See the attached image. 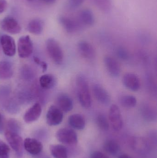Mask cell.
Wrapping results in <instances>:
<instances>
[{
	"label": "cell",
	"instance_id": "d590c367",
	"mask_svg": "<svg viewBox=\"0 0 157 158\" xmlns=\"http://www.w3.org/2000/svg\"><path fill=\"white\" fill-rule=\"evenodd\" d=\"M118 158H132L129 155H126V154H122L120 156H119Z\"/></svg>",
	"mask_w": 157,
	"mask_h": 158
},
{
	"label": "cell",
	"instance_id": "9a60e30c",
	"mask_svg": "<svg viewBox=\"0 0 157 158\" xmlns=\"http://www.w3.org/2000/svg\"><path fill=\"white\" fill-rule=\"evenodd\" d=\"M41 107L39 103H35L25 113L24 119L26 123H31L37 121L41 115Z\"/></svg>",
	"mask_w": 157,
	"mask_h": 158
},
{
	"label": "cell",
	"instance_id": "277c9868",
	"mask_svg": "<svg viewBox=\"0 0 157 158\" xmlns=\"http://www.w3.org/2000/svg\"><path fill=\"white\" fill-rule=\"evenodd\" d=\"M57 140L63 144L73 145L77 142V134L75 131L69 128H61L56 134Z\"/></svg>",
	"mask_w": 157,
	"mask_h": 158
},
{
	"label": "cell",
	"instance_id": "f546056e",
	"mask_svg": "<svg viewBox=\"0 0 157 158\" xmlns=\"http://www.w3.org/2000/svg\"><path fill=\"white\" fill-rule=\"evenodd\" d=\"M85 0H68V6L71 9H75L81 6Z\"/></svg>",
	"mask_w": 157,
	"mask_h": 158
},
{
	"label": "cell",
	"instance_id": "e0dca14e",
	"mask_svg": "<svg viewBox=\"0 0 157 158\" xmlns=\"http://www.w3.org/2000/svg\"><path fill=\"white\" fill-rule=\"evenodd\" d=\"M24 146L25 149L32 155H38L42 151L43 148L41 143L33 138H27L25 139Z\"/></svg>",
	"mask_w": 157,
	"mask_h": 158
},
{
	"label": "cell",
	"instance_id": "603a6c76",
	"mask_svg": "<svg viewBox=\"0 0 157 158\" xmlns=\"http://www.w3.org/2000/svg\"><path fill=\"white\" fill-rule=\"evenodd\" d=\"M50 151L54 158H68L67 149L62 145H52Z\"/></svg>",
	"mask_w": 157,
	"mask_h": 158
},
{
	"label": "cell",
	"instance_id": "74e56055",
	"mask_svg": "<svg viewBox=\"0 0 157 158\" xmlns=\"http://www.w3.org/2000/svg\"><path fill=\"white\" fill-rule=\"evenodd\" d=\"M27 1H29V2H30V1H33V0H27Z\"/></svg>",
	"mask_w": 157,
	"mask_h": 158
},
{
	"label": "cell",
	"instance_id": "f1b7e54d",
	"mask_svg": "<svg viewBox=\"0 0 157 158\" xmlns=\"http://www.w3.org/2000/svg\"><path fill=\"white\" fill-rule=\"evenodd\" d=\"M10 151L8 145L0 141V158H9Z\"/></svg>",
	"mask_w": 157,
	"mask_h": 158
},
{
	"label": "cell",
	"instance_id": "e575fe53",
	"mask_svg": "<svg viewBox=\"0 0 157 158\" xmlns=\"http://www.w3.org/2000/svg\"><path fill=\"white\" fill-rule=\"evenodd\" d=\"M43 2L47 4H53L56 2V0H41Z\"/></svg>",
	"mask_w": 157,
	"mask_h": 158
},
{
	"label": "cell",
	"instance_id": "d6a6232c",
	"mask_svg": "<svg viewBox=\"0 0 157 158\" xmlns=\"http://www.w3.org/2000/svg\"><path fill=\"white\" fill-rule=\"evenodd\" d=\"M90 158H109L107 155L100 151L94 152L90 156Z\"/></svg>",
	"mask_w": 157,
	"mask_h": 158
},
{
	"label": "cell",
	"instance_id": "7402d4cb",
	"mask_svg": "<svg viewBox=\"0 0 157 158\" xmlns=\"http://www.w3.org/2000/svg\"><path fill=\"white\" fill-rule=\"evenodd\" d=\"M28 31L34 35H38L42 33L43 30V23L39 19H34L28 24Z\"/></svg>",
	"mask_w": 157,
	"mask_h": 158
},
{
	"label": "cell",
	"instance_id": "2e32d148",
	"mask_svg": "<svg viewBox=\"0 0 157 158\" xmlns=\"http://www.w3.org/2000/svg\"><path fill=\"white\" fill-rule=\"evenodd\" d=\"M77 20L83 27H91L95 23L94 13L90 9H83L79 13Z\"/></svg>",
	"mask_w": 157,
	"mask_h": 158
},
{
	"label": "cell",
	"instance_id": "4dcf8cb0",
	"mask_svg": "<svg viewBox=\"0 0 157 158\" xmlns=\"http://www.w3.org/2000/svg\"><path fill=\"white\" fill-rule=\"evenodd\" d=\"M117 54L120 58L123 60H126L129 57V55L127 51L123 48H120L118 49Z\"/></svg>",
	"mask_w": 157,
	"mask_h": 158
},
{
	"label": "cell",
	"instance_id": "1f68e13d",
	"mask_svg": "<svg viewBox=\"0 0 157 158\" xmlns=\"http://www.w3.org/2000/svg\"><path fill=\"white\" fill-rule=\"evenodd\" d=\"M33 59H34V61L36 64L41 67L42 69V71L43 72L47 70V68H48V65L45 62L41 61L38 57H37V56H34L33 57Z\"/></svg>",
	"mask_w": 157,
	"mask_h": 158
},
{
	"label": "cell",
	"instance_id": "836d02e7",
	"mask_svg": "<svg viewBox=\"0 0 157 158\" xmlns=\"http://www.w3.org/2000/svg\"><path fill=\"white\" fill-rule=\"evenodd\" d=\"M7 6V3L6 0H0V15L3 13Z\"/></svg>",
	"mask_w": 157,
	"mask_h": 158
},
{
	"label": "cell",
	"instance_id": "ffe728a7",
	"mask_svg": "<svg viewBox=\"0 0 157 158\" xmlns=\"http://www.w3.org/2000/svg\"><path fill=\"white\" fill-rule=\"evenodd\" d=\"M14 69L11 63L7 61L0 62V79L6 80L12 77Z\"/></svg>",
	"mask_w": 157,
	"mask_h": 158
},
{
	"label": "cell",
	"instance_id": "44dd1931",
	"mask_svg": "<svg viewBox=\"0 0 157 158\" xmlns=\"http://www.w3.org/2000/svg\"><path fill=\"white\" fill-rule=\"evenodd\" d=\"M56 79L51 74H45L40 77L39 83L40 86L45 90L51 89L56 84Z\"/></svg>",
	"mask_w": 157,
	"mask_h": 158
},
{
	"label": "cell",
	"instance_id": "83f0119b",
	"mask_svg": "<svg viewBox=\"0 0 157 158\" xmlns=\"http://www.w3.org/2000/svg\"><path fill=\"white\" fill-rule=\"evenodd\" d=\"M96 123L100 129L102 131H108L109 128V123L105 115L102 114L98 115L96 118Z\"/></svg>",
	"mask_w": 157,
	"mask_h": 158
},
{
	"label": "cell",
	"instance_id": "ba28073f",
	"mask_svg": "<svg viewBox=\"0 0 157 158\" xmlns=\"http://www.w3.org/2000/svg\"><path fill=\"white\" fill-rule=\"evenodd\" d=\"M63 111L57 106H51L47 111L46 121L49 126H57L62 122Z\"/></svg>",
	"mask_w": 157,
	"mask_h": 158
},
{
	"label": "cell",
	"instance_id": "8fae6325",
	"mask_svg": "<svg viewBox=\"0 0 157 158\" xmlns=\"http://www.w3.org/2000/svg\"><path fill=\"white\" fill-rule=\"evenodd\" d=\"M0 43L4 53L8 56L15 54L16 44L14 39L10 36L3 35L1 36Z\"/></svg>",
	"mask_w": 157,
	"mask_h": 158
},
{
	"label": "cell",
	"instance_id": "ac0fdd59",
	"mask_svg": "<svg viewBox=\"0 0 157 158\" xmlns=\"http://www.w3.org/2000/svg\"><path fill=\"white\" fill-rule=\"evenodd\" d=\"M58 107L63 111L67 112L71 111L73 108V101L68 95L61 94L57 98Z\"/></svg>",
	"mask_w": 157,
	"mask_h": 158
},
{
	"label": "cell",
	"instance_id": "d4e9b609",
	"mask_svg": "<svg viewBox=\"0 0 157 158\" xmlns=\"http://www.w3.org/2000/svg\"><path fill=\"white\" fill-rule=\"evenodd\" d=\"M120 103L124 107L132 108L137 104V99L135 97L130 95H126L122 96L120 98Z\"/></svg>",
	"mask_w": 157,
	"mask_h": 158
},
{
	"label": "cell",
	"instance_id": "cb8c5ba5",
	"mask_svg": "<svg viewBox=\"0 0 157 158\" xmlns=\"http://www.w3.org/2000/svg\"><path fill=\"white\" fill-rule=\"evenodd\" d=\"M104 150L109 155L115 156L120 151V146L119 144L114 140H108L105 142L103 146Z\"/></svg>",
	"mask_w": 157,
	"mask_h": 158
},
{
	"label": "cell",
	"instance_id": "d6986e66",
	"mask_svg": "<svg viewBox=\"0 0 157 158\" xmlns=\"http://www.w3.org/2000/svg\"><path fill=\"white\" fill-rule=\"evenodd\" d=\"M68 123L72 128L77 130H84L85 127V119L80 114L71 115L68 118Z\"/></svg>",
	"mask_w": 157,
	"mask_h": 158
},
{
	"label": "cell",
	"instance_id": "6da1fadb",
	"mask_svg": "<svg viewBox=\"0 0 157 158\" xmlns=\"http://www.w3.org/2000/svg\"><path fill=\"white\" fill-rule=\"evenodd\" d=\"M76 82L79 103L83 107L89 108L92 104V98L88 82L85 77L82 75L77 77Z\"/></svg>",
	"mask_w": 157,
	"mask_h": 158
},
{
	"label": "cell",
	"instance_id": "5bb4252c",
	"mask_svg": "<svg viewBox=\"0 0 157 158\" xmlns=\"http://www.w3.org/2000/svg\"><path fill=\"white\" fill-rule=\"evenodd\" d=\"M104 63L108 73L113 77H118L121 73V67L119 62L113 57L107 56L104 58Z\"/></svg>",
	"mask_w": 157,
	"mask_h": 158
},
{
	"label": "cell",
	"instance_id": "4fadbf2b",
	"mask_svg": "<svg viewBox=\"0 0 157 158\" xmlns=\"http://www.w3.org/2000/svg\"><path fill=\"white\" fill-rule=\"evenodd\" d=\"M77 49L80 55L87 60H93L96 57L95 49L88 42L84 40L79 42Z\"/></svg>",
	"mask_w": 157,
	"mask_h": 158
},
{
	"label": "cell",
	"instance_id": "7c38bea8",
	"mask_svg": "<svg viewBox=\"0 0 157 158\" xmlns=\"http://www.w3.org/2000/svg\"><path fill=\"white\" fill-rule=\"evenodd\" d=\"M92 91L95 98L100 104L107 105L110 103L111 97L109 94L100 85H94L92 87Z\"/></svg>",
	"mask_w": 157,
	"mask_h": 158
},
{
	"label": "cell",
	"instance_id": "4316f807",
	"mask_svg": "<svg viewBox=\"0 0 157 158\" xmlns=\"http://www.w3.org/2000/svg\"><path fill=\"white\" fill-rule=\"evenodd\" d=\"M142 115L148 121L154 120L156 118V112L151 106H143L141 108Z\"/></svg>",
	"mask_w": 157,
	"mask_h": 158
},
{
	"label": "cell",
	"instance_id": "8992f818",
	"mask_svg": "<svg viewBox=\"0 0 157 158\" xmlns=\"http://www.w3.org/2000/svg\"><path fill=\"white\" fill-rule=\"evenodd\" d=\"M58 20L65 31L70 34L77 33L82 30L84 28L78 20H74L68 17L60 16Z\"/></svg>",
	"mask_w": 157,
	"mask_h": 158
},
{
	"label": "cell",
	"instance_id": "30bf717a",
	"mask_svg": "<svg viewBox=\"0 0 157 158\" xmlns=\"http://www.w3.org/2000/svg\"><path fill=\"white\" fill-rule=\"evenodd\" d=\"M123 83L126 88L133 92H136L140 89L141 80L139 77L134 73H126L123 77Z\"/></svg>",
	"mask_w": 157,
	"mask_h": 158
},
{
	"label": "cell",
	"instance_id": "9c48e42d",
	"mask_svg": "<svg viewBox=\"0 0 157 158\" xmlns=\"http://www.w3.org/2000/svg\"><path fill=\"white\" fill-rule=\"evenodd\" d=\"M0 27L2 30L10 34H18L21 31L19 23L11 17H6L3 19L0 22Z\"/></svg>",
	"mask_w": 157,
	"mask_h": 158
},
{
	"label": "cell",
	"instance_id": "3957f363",
	"mask_svg": "<svg viewBox=\"0 0 157 158\" xmlns=\"http://www.w3.org/2000/svg\"><path fill=\"white\" fill-rule=\"evenodd\" d=\"M109 122L111 126L115 131H119L123 128V120L120 108L115 104L110 107L108 114Z\"/></svg>",
	"mask_w": 157,
	"mask_h": 158
},
{
	"label": "cell",
	"instance_id": "52a82bcc",
	"mask_svg": "<svg viewBox=\"0 0 157 158\" xmlns=\"http://www.w3.org/2000/svg\"><path fill=\"white\" fill-rule=\"evenodd\" d=\"M6 138L11 147L18 154H21L23 150V140L21 136L14 131L7 130L5 133Z\"/></svg>",
	"mask_w": 157,
	"mask_h": 158
},
{
	"label": "cell",
	"instance_id": "8d00e7d4",
	"mask_svg": "<svg viewBox=\"0 0 157 158\" xmlns=\"http://www.w3.org/2000/svg\"><path fill=\"white\" fill-rule=\"evenodd\" d=\"M1 121H2V116H1V114H0V123H1Z\"/></svg>",
	"mask_w": 157,
	"mask_h": 158
},
{
	"label": "cell",
	"instance_id": "484cf974",
	"mask_svg": "<svg viewBox=\"0 0 157 158\" xmlns=\"http://www.w3.org/2000/svg\"><path fill=\"white\" fill-rule=\"evenodd\" d=\"M93 2L95 6L102 12L108 13L112 8V0H93Z\"/></svg>",
	"mask_w": 157,
	"mask_h": 158
},
{
	"label": "cell",
	"instance_id": "7a4b0ae2",
	"mask_svg": "<svg viewBox=\"0 0 157 158\" xmlns=\"http://www.w3.org/2000/svg\"><path fill=\"white\" fill-rule=\"evenodd\" d=\"M46 49L53 63L57 65L62 64L64 58L63 52L60 44L55 39L50 38L47 40Z\"/></svg>",
	"mask_w": 157,
	"mask_h": 158
},
{
	"label": "cell",
	"instance_id": "5b68a950",
	"mask_svg": "<svg viewBox=\"0 0 157 158\" xmlns=\"http://www.w3.org/2000/svg\"><path fill=\"white\" fill-rule=\"evenodd\" d=\"M18 51L19 57L26 58L30 56L33 52V44L28 35L22 36L18 42Z\"/></svg>",
	"mask_w": 157,
	"mask_h": 158
}]
</instances>
